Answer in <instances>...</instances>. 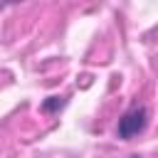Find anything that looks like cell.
I'll use <instances>...</instances> for the list:
<instances>
[{"instance_id":"cell-3","label":"cell","mask_w":158,"mask_h":158,"mask_svg":"<svg viewBox=\"0 0 158 158\" xmlns=\"http://www.w3.org/2000/svg\"><path fill=\"white\" fill-rule=\"evenodd\" d=\"M128 158H138V156H128Z\"/></svg>"},{"instance_id":"cell-1","label":"cell","mask_w":158,"mask_h":158,"mask_svg":"<svg viewBox=\"0 0 158 158\" xmlns=\"http://www.w3.org/2000/svg\"><path fill=\"white\" fill-rule=\"evenodd\" d=\"M148 123V111L143 104H133L131 109L123 111V116L118 118V126H116V136L123 138V141H131L133 136H138Z\"/></svg>"},{"instance_id":"cell-2","label":"cell","mask_w":158,"mask_h":158,"mask_svg":"<svg viewBox=\"0 0 158 158\" xmlns=\"http://www.w3.org/2000/svg\"><path fill=\"white\" fill-rule=\"evenodd\" d=\"M59 106H64V101H59L57 96H49V101H44V104H42V109H44V111H52V109H59Z\"/></svg>"}]
</instances>
